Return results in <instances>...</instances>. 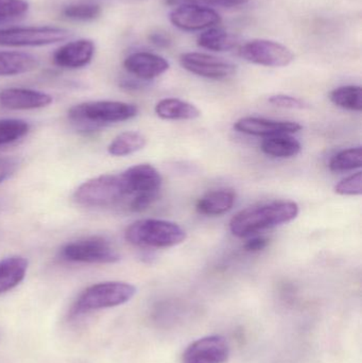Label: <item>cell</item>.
Listing matches in <instances>:
<instances>
[{"label":"cell","mask_w":362,"mask_h":363,"mask_svg":"<svg viewBox=\"0 0 362 363\" xmlns=\"http://www.w3.org/2000/svg\"><path fill=\"white\" fill-rule=\"evenodd\" d=\"M300 207L293 201H272L242 209L230 221L234 236L244 238L261 230L289 223L298 217Z\"/></svg>","instance_id":"6da1fadb"},{"label":"cell","mask_w":362,"mask_h":363,"mask_svg":"<svg viewBox=\"0 0 362 363\" xmlns=\"http://www.w3.org/2000/svg\"><path fill=\"white\" fill-rule=\"evenodd\" d=\"M137 114L138 108L135 104L102 100L72 106L68 111V118L84 131H95L111 123L130 121Z\"/></svg>","instance_id":"7a4b0ae2"},{"label":"cell","mask_w":362,"mask_h":363,"mask_svg":"<svg viewBox=\"0 0 362 363\" xmlns=\"http://www.w3.org/2000/svg\"><path fill=\"white\" fill-rule=\"evenodd\" d=\"M125 237L135 247L168 249L184 242L186 232L167 220L142 219L128 226Z\"/></svg>","instance_id":"3957f363"},{"label":"cell","mask_w":362,"mask_h":363,"mask_svg":"<svg viewBox=\"0 0 362 363\" xmlns=\"http://www.w3.org/2000/svg\"><path fill=\"white\" fill-rule=\"evenodd\" d=\"M135 286L123 281H103L89 286L79 294L70 309L72 317L125 304L136 294Z\"/></svg>","instance_id":"277c9868"},{"label":"cell","mask_w":362,"mask_h":363,"mask_svg":"<svg viewBox=\"0 0 362 363\" xmlns=\"http://www.w3.org/2000/svg\"><path fill=\"white\" fill-rule=\"evenodd\" d=\"M121 174H102L81 184L74 194L78 204L86 207H110L128 198Z\"/></svg>","instance_id":"5b68a950"},{"label":"cell","mask_w":362,"mask_h":363,"mask_svg":"<svg viewBox=\"0 0 362 363\" xmlns=\"http://www.w3.org/2000/svg\"><path fill=\"white\" fill-rule=\"evenodd\" d=\"M64 259L81 264H115L120 260L114 245L100 236L87 237L68 242L61 250Z\"/></svg>","instance_id":"8992f818"},{"label":"cell","mask_w":362,"mask_h":363,"mask_svg":"<svg viewBox=\"0 0 362 363\" xmlns=\"http://www.w3.org/2000/svg\"><path fill=\"white\" fill-rule=\"evenodd\" d=\"M70 38V32L63 28L11 27L0 29V46L43 47L64 42Z\"/></svg>","instance_id":"52a82bcc"},{"label":"cell","mask_w":362,"mask_h":363,"mask_svg":"<svg viewBox=\"0 0 362 363\" xmlns=\"http://www.w3.org/2000/svg\"><path fill=\"white\" fill-rule=\"evenodd\" d=\"M242 59L266 67H286L295 60V53L285 45L270 40H252L242 45Z\"/></svg>","instance_id":"ba28073f"},{"label":"cell","mask_w":362,"mask_h":363,"mask_svg":"<svg viewBox=\"0 0 362 363\" xmlns=\"http://www.w3.org/2000/svg\"><path fill=\"white\" fill-rule=\"evenodd\" d=\"M180 64L187 72L210 80H223L236 72V66L231 62L206 53H182Z\"/></svg>","instance_id":"9c48e42d"},{"label":"cell","mask_w":362,"mask_h":363,"mask_svg":"<svg viewBox=\"0 0 362 363\" xmlns=\"http://www.w3.org/2000/svg\"><path fill=\"white\" fill-rule=\"evenodd\" d=\"M169 19L174 27L184 31L210 29L221 23V17L214 9L199 4L178 6L170 12Z\"/></svg>","instance_id":"30bf717a"},{"label":"cell","mask_w":362,"mask_h":363,"mask_svg":"<svg viewBox=\"0 0 362 363\" xmlns=\"http://www.w3.org/2000/svg\"><path fill=\"white\" fill-rule=\"evenodd\" d=\"M230 347L221 336H208L191 343L183 354V363H225Z\"/></svg>","instance_id":"8fae6325"},{"label":"cell","mask_w":362,"mask_h":363,"mask_svg":"<svg viewBox=\"0 0 362 363\" xmlns=\"http://www.w3.org/2000/svg\"><path fill=\"white\" fill-rule=\"evenodd\" d=\"M121 176L128 196L132 199L138 194H159L163 184L161 174L149 164L132 166L121 172Z\"/></svg>","instance_id":"7c38bea8"},{"label":"cell","mask_w":362,"mask_h":363,"mask_svg":"<svg viewBox=\"0 0 362 363\" xmlns=\"http://www.w3.org/2000/svg\"><path fill=\"white\" fill-rule=\"evenodd\" d=\"M95 51L96 45L91 40L81 38L72 40L55 51L53 64L65 69H80L93 61Z\"/></svg>","instance_id":"4fadbf2b"},{"label":"cell","mask_w":362,"mask_h":363,"mask_svg":"<svg viewBox=\"0 0 362 363\" xmlns=\"http://www.w3.org/2000/svg\"><path fill=\"white\" fill-rule=\"evenodd\" d=\"M236 131L248 135L271 138V136L293 134L301 131L302 125L295 121H272L259 117H244L234 125Z\"/></svg>","instance_id":"5bb4252c"},{"label":"cell","mask_w":362,"mask_h":363,"mask_svg":"<svg viewBox=\"0 0 362 363\" xmlns=\"http://www.w3.org/2000/svg\"><path fill=\"white\" fill-rule=\"evenodd\" d=\"M52 101L50 95L35 89L9 87L0 91V106L6 110H38L50 106Z\"/></svg>","instance_id":"9a60e30c"},{"label":"cell","mask_w":362,"mask_h":363,"mask_svg":"<svg viewBox=\"0 0 362 363\" xmlns=\"http://www.w3.org/2000/svg\"><path fill=\"white\" fill-rule=\"evenodd\" d=\"M123 67L140 80L150 81L169 69V62L161 55L147 51H138L128 55Z\"/></svg>","instance_id":"2e32d148"},{"label":"cell","mask_w":362,"mask_h":363,"mask_svg":"<svg viewBox=\"0 0 362 363\" xmlns=\"http://www.w3.org/2000/svg\"><path fill=\"white\" fill-rule=\"evenodd\" d=\"M40 65L38 57L21 51H0V77L19 76L33 72Z\"/></svg>","instance_id":"e0dca14e"},{"label":"cell","mask_w":362,"mask_h":363,"mask_svg":"<svg viewBox=\"0 0 362 363\" xmlns=\"http://www.w3.org/2000/svg\"><path fill=\"white\" fill-rule=\"evenodd\" d=\"M236 192L233 189L213 190L204 194L196 205L198 213L205 216H221L233 208Z\"/></svg>","instance_id":"ac0fdd59"},{"label":"cell","mask_w":362,"mask_h":363,"mask_svg":"<svg viewBox=\"0 0 362 363\" xmlns=\"http://www.w3.org/2000/svg\"><path fill=\"white\" fill-rule=\"evenodd\" d=\"M155 113L164 121H193L201 116L197 106L176 98H166L155 106Z\"/></svg>","instance_id":"d6986e66"},{"label":"cell","mask_w":362,"mask_h":363,"mask_svg":"<svg viewBox=\"0 0 362 363\" xmlns=\"http://www.w3.org/2000/svg\"><path fill=\"white\" fill-rule=\"evenodd\" d=\"M28 264V260L21 256L0 260V294L10 291L25 279Z\"/></svg>","instance_id":"ffe728a7"},{"label":"cell","mask_w":362,"mask_h":363,"mask_svg":"<svg viewBox=\"0 0 362 363\" xmlns=\"http://www.w3.org/2000/svg\"><path fill=\"white\" fill-rule=\"evenodd\" d=\"M197 44L206 50L227 52L239 45V38L236 34L220 28H210L198 36Z\"/></svg>","instance_id":"44dd1931"},{"label":"cell","mask_w":362,"mask_h":363,"mask_svg":"<svg viewBox=\"0 0 362 363\" xmlns=\"http://www.w3.org/2000/svg\"><path fill=\"white\" fill-rule=\"evenodd\" d=\"M261 150L276 159H290L301 152L302 146L299 140L289 134H284L265 138L261 143Z\"/></svg>","instance_id":"7402d4cb"},{"label":"cell","mask_w":362,"mask_h":363,"mask_svg":"<svg viewBox=\"0 0 362 363\" xmlns=\"http://www.w3.org/2000/svg\"><path fill=\"white\" fill-rule=\"evenodd\" d=\"M146 144V138L140 132H123L108 145V151L113 157H128L144 149Z\"/></svg>","instance_id":"603a6c76"},{"label":"cell","mask_w":362,"mask_h":363,"mask_svg":"<svg viewBox=\"0 0 362 363\" xmlns=\"http://www.w3.org/2000/svg\"><path fill=\"white\" fill-rule=\"evenodd\" d=\"M329 99L335 106L344 110L361 112L362 89L357 85H346L334 89L329 94Z\"/></svg>","instance_id":"cb8c5ba5"},{"label":"cell","mask_w":362,"mask_h":363,"mask_svg":"<svg viewBox=\"0 0 362 363\" xmlns=\"http://www.w3.org/2000/svg\"><path fill=\"white\" fill-rule=\"evenodd\" d=\"M362 166L361 147L346 149L334 155L329 161V169L333 172H346L358 169Z\"/></svg>","instance_id":"d4e9b609"},{"label":"cell","mask_w":362,"mask_h":363,"mask_svg":"<svg viewBox=\"0 0 362 363\" xmlns=\"http://www.w3.org/2000/svg\"><path fill=\"white\" fill-rule=\"evenodd\" d=\"M30 131V125L21 119H0V147L13 144L25 138Z\"/></svg>","instance_id":"484cf974"},{"label":"cell","mask_w":362,"mask_h":363,"mask_svg":"<svg viewBox=\"0 0 362 363\" xmlns=\"http://www.w3.org/2000/svg\"><path fill=\"white\" fill-rule=\"evenodd\" d=\"M102 9L96 4H74L63 10L66 18L74 21H93L101 15Z\"/></svg>","instance_id":"4316f807"},{"label":"cell","mask_w":362,"mask_h":363,"mask_svg":"<svg viewBox=\"0 0 362 363\" xmlns=\"http://www.w3.org/2000/svg\"><path fill=\"white\" fill-rule=\"evenodd\" d=\"M29 9L27 0H0V23L21 18L27 14Z\"/></svg>","instance_id":"83f0119b"},{"label":"cell","mask_w":362,"mask_h":363,"mask_svg":"<svg viewBox=\"0 0 362 363\" xmlns=\"http://www.w3.org/2000/svg\"><path fill=\"white\" fill-rule=\"evenodd\" d=\"M336 194L340 196H361L362 194V174L361 172L344 179L336 185Z\"/></svg>","instance_id":"f1b7e54d"},{"label":"cell","mask_w":362,"mask_h":363,"mask_svg":"<svg viewBox=\"0 0 362 363\" xmlns=\"http://www.w3.org/2000/svg\"><path fill=\"white\" fill-rule=\"evenodd\" d=\"M269 104L278 108H291V110H303L307 108V104L303 100L287 95L271 96L269 98Z\"/></svg>","instance_id":"f546056e"},{"label":"cell","mask_w":362,"mask_h":363,"mask_svg":"<svg viewBox=\"0 0 362 363\" xmlns=\"http://www.w3.org/2000/svg\"><path fill=\"white\" fill-rule=\"evenodd\" d=\"M18 166V160L15 157H0V184L11 178Z\"/></svg>","instance_id":"4dcf8cb0"},{"label":"cell","mask_w":362,"mask_h":363,"mask_svg":"<svg viewBox=\"0 0 362 363\" xmlns=\"http://www.w3.org/2000/svg\"><path fill=\"white\" fill-rule=\"evenodd\" d=\"M148 38L149 40H150L151 44L159 47V48H168V47L171 46L172 44L171 38H170V35L167 32H152V33H150V35H149Z\"/></svg>","instance_id":"1f68e13d"},{"label":"cell","mask_w":362,"mask_h":363,"mask_svg":"<svg viewBox=\"0 0 362 363\" xmlns=\"http://www.w3.org/2000/svg\"><path fill=\"white\" fill-rule=\"evenodd\" d=\"M269 245V239L266 237H255V238L250 239L247 241L246 245H244V249L250 253H256V252L263 251Z\"/></svg>","instance_id":"d6a6232c"},{"label":"cell","mask_w":362,"mask_h":363,"mask_svg":"<svg viewBox=\"0 0 362 363\" xmlns=\"http://www.w3.org/2000/svg\"><path fill=\"white\" fill-rule=\"evenodd\" d=\"M210 6H217V8L232 9L238 8V6H246L250 2V0H201Z\"/></svg>","instance_id":"836d02e7"},{"label":"cell","mask_w":362,"mask_h":363,"mask_svg":"<svg viewBox=\"0 0 362 363\" xmlns=\"http://www.w3.org/2000/svg\"><path fill=\"white\" fill-rule=\"evenodd\" d=\"M201 0H165V4L169 6H187V4H199Z\"/></svg>","instance_id":"e575fe53"}]
</instances>
